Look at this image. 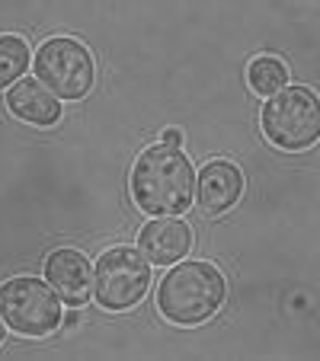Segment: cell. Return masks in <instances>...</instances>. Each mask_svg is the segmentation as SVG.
<instances>
[{"label":"cell","instance_id":"obj_1","mask_svg":"<svg viewBox=\"0 0 320 361\" xmlns=\"http://www.w3.org/2000/svg\"><path fill=\"white\" fill-rule=\"evenodd\" d=\"M131 195L150 218H179L196 198V170L189 157L164 141L138 154L131 170Z\"/></svg>","mask_w":320,"mask_h":361},{"label":"cell","instance_id":"obj_2","mask_svg":"<svg viewBox=\"0 0 320 361\" xmlns=\"http://www.w3.org/2000/svg\"><path fill=\"white\" fill-rule=\"evenodd\" d=\"M225 275L208 262H183L173 266L160 279L157 288V307L177 326H196L205 323L221 304H225Z\"/></svg>","mask_w":320,"mask_h":361},{"label":"cell","instance_id":"obj_3","mask_svg":"<svg viewBox=\"0 0 320 361\" xmlns=\"http://www.w3.org/2000/svg\"><path fill=\"white\" fill-rule=\"evenodd\" d=\"M263 135L279 150H307L320 141V99L307 87H282L263 106Z\"/></svg>","mask_w":320,"mask_h":361},{"label":"cell","instance_id":"obj_4","mask_svg":"<svg viewBox=\"0 0 320 361\" xmlns=\"http://www.w3.org/2000/svg\"><path fill=\"white\" fill-rule=\"evenodd\" d=\"M64 300L58 298V291L48 281L29 279H10L0 285V317L7 323V329L20 336H48L55 333L64 323Z\"/></svg>","mask_w":320,"mask_h":361},{"label":"cell","instance_id":"obj_5","mask_svg":"<svg viewBox=\"0 0 320 361\" xmlns=\"http://www.w3.org/2000/svg\"><path fill=\"white\" fill-rule=\"evenodd\" d=\"M150 259L135 246H112L93 266V298L106 310H129L148 294Z\"/></svg>","mask_w":320,"mask_h":361},{"label":"cell","instance_id":"obj_6","mask_svg":"<svg viewBox=\"0 0 320 361\" xmlns=\"http://www.w3.org/2000/svg\"><path fill=\"white\" fill-rule=\"evenodd\" d=\"M35 80L45 83L58 99H81L93 87V58L77 39H48L32 58Z\"/></svg>","mask_w":320,"mask_h":361},{"label":"cell","instance_id":"obj_7","mask_svg":"<svg viewBox=\"0 0 320 361\" xmlns=\"http://www.w3.org/2000/svg\"><path fill=\"white\" fill-rule=\"evenodd\" d=\"M45 281L68 307H83L93 298V266L81 250H55L45 259Z\"/></svg>","mask_w":320,"mask_h":361},{"label":"cell","instance_id":"obj_8","mask_svg":"<svg viewBox=\"0 0 320 361\" xmlns=\"http://www.w3.org/2000/svg\"><path fill=\"white\" fill-rule=\"evenodd\" d=\"M244 192V173L227 160H215L196 176V198L205 214H225Z\"/></svg>","mask_w":320,"mask_h":361},{"label":"cell","instance_id":"obj_9","mask_svg":"<svg viewBox=\"0 0 320 361\" xmlns=\"http://www.w3.org/2000/svg\"><path fill=\"white\" fill-rule=\"evenodd\" d=\"M138 243L154 266H173V262L186 259V252L192 246V231L179 218H154L150 224L141 227Z\"/></svg>","mask_w":320,"mask_h":361},{"label":"cell","instance_id":"obj_10","mask_svg":"<svg viewBox=\"0 0 320 361\" xmlns=\"http://www.w3.org/2000/svg\"><path fill=\"white\" fill-rule=\"evenodd\" d=\"M7 109L13 112L20 122L39 125V128H52L61 118V102L45 83L39 80H16L7 90Z\"/></svg>","mask_w":320,"mask_h":361},{"label":"cell","instance_id":"obj_11","mask_svg":"<svg viewBox=\"0 0 320 361\" xmlns=\"http://www.w3.org/2000/svg\"><path fill=\"white\" fill-rule=\"evenodd\" d=\"M29 45L20 35H0V90L16 83L29 68Z\"/></svg>","mask_w":320,"mask_h":361},{"label":"cell","instance_id":"obj_12","mask_svg":"<svg viewBox=\"0 0 320 361\" xmlns=\"http://www.w3.org/2000/svg\"><path fill=\"white\" fill-rule=\"evenodd\" d=\"M247 80H250L253 93L273 96V93H279V90L288 83V68L279 61V58L263 55V58H256V61L250 64V71H247Z\"/></svg>","mask_w":320,"mask_h":361},{"label":"cell","instance_id":"obj_13","mask_svg":"<svg viewBox=\"0 0 320 361\" xmlns=\"http://www.w3.org/2000/svg\"><path fill=\"white\" fill-rule=\"evenodd\" d=\"M160 141L170 144V147H179L183 144V131L179 128H164V135H160Z\"/></svg>","mask_w":320,"mask_h":361},{"label":"cell","instance_id":"obj_14","mask_svg":"<svg viewBox=\"0 0 320 361\" xmlns=\"http://www.w3.org/2000/svg\"><path fill=\"white\" fill-rule=\"evenodd\" d=\"M64 323H68V326H74V323H77V310H71V314L64 317Z\"/></svg>","mask_w":320,"mask_h":361},{"label":"cell","instance_id":"obj_15","mask_svg":"<svg viewBox=\"0 0 320 361\" xmlns=\"http://www.w3.org/2000/svg\"><path fill=\"white\" fill-rule=\"evenodd\" d=\"M0 342H4V317H0Z\"/></svg>","mask_w":320,"mask_h":361}]
</instances>
